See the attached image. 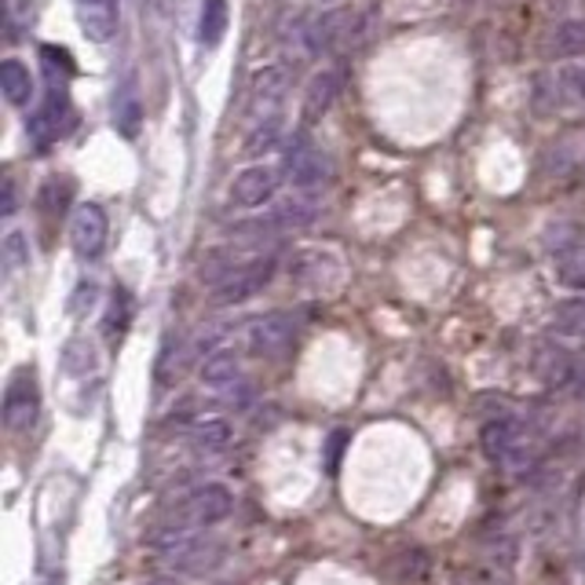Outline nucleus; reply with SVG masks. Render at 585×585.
Segmentation results:
<instances>
[{"label":"nucleus","instance_id":"nucleus-1","mask_svg":"<svg viewBox=\"0 0 585 585\" xmlns=\"http://www.w3.org/2000/svg\"><path fill=\"white\" fill-rule=\"evenodd\" d=\"M154 549L183 571H213L224 560V545L209 534H194V527H165L154 538Z\"/></svg>","mask_w":585,"mask_h":585},{"label":"nucleus","instance_id":"nucleus-2","mask_svg":"<svg viewBox=\"0 0 585 585\" xmlns=\"http://www.w3.org/2000/svg\"><path fill=\"white\" fill-rule=\"evenodd\" d=\"M282 172L296 191H315L329 180V158L307 140V132H293L282 154Z\"/></svg>","mask_w":585,"mask_h":585},{"label":"nucleus","instance_id":"nucleus-3","mask_svg":"<svg viewBox=\"0 0 585 585\" xmlns=\"http://www.w3.org/2000/svg\"><path fill=\"white\" fill-rule=\"evenodd\" d=\"M235 512V495L224 484H202L172 509L176 527H213Z\"/></svg>","mask_w":585,"mask_h":585},{"label":"nucleus","instance_id":"nucleus-4","mask_svg":"<svg viewBox=\"0 0 585 585\" xmlns=\"http://www.w3.org/2000/svg\"><path fill=\"white\" fill-rule=\"evenodd\" d=\"M37 414H41L37 373H33V366H22V370L11 373V381L4 388V424H8V432L33 429Z\"/></svg>","mask_w":585,"mask_h":585},{"label":"nucleus","instance_id":"nucleus-5","mask_svg":"<svg viewBox=\"0 0 585 585\" xmlns=\"http://www.w3.org/2000/svg\"><path fill=\"white\" fill-rule=\"evenodd\" d=\"M271 274H274V260L271 257H257V260L238 263V268L213 290V304L231 307V304L252 301V296H257L263 285L271 282Z\"/></svg>","mask_w":585,"mask_h":585},{"label":"nucleus","instance_id":"nucleus-6","mask_svg":"<svg viewBox=\"0 0 585 585\" xmlns=\"http://www.w3.org/2000/svg\"><path fill=\"white\" fill-rule=\"evenodd\" d=\"M71 121H74V110H71V99H66V85H52L48 99L41 102L37 113L26 118V136L44 151V147L55 143L71 129Z\"/></svg>","mask_w":585,"mask_h":585},{"label":"nucleus","instance_id":"nucleus-7","mask_svg":"<svg viewBox=\"0 0 585 585\" xmlns=\"http://www.w3.org/2000/svg\"><path fill=\"white\" fill-rule=\"evenodd\" d=\"M296 340V318L290 312H268L249 323V348L260 359H282Z\"/></svg>","mask_w":585,"mask_h":585},{"label":"nucleus","instance_id":"nucleus-8","mask_svg":"<svg viewBox=\"0 0 585 585\" xmlns=\"http://www.w3.org/2000/svg\"><path fill=\"white\" fill-rule=\"evenodd\" d=\"M107 235H110V220H107V213H102V205L88 202L74 213L71 246L82 260H99L102 249H107Z\"/></svg>","mask_w":585,"mask_h":585},{"label":"nucleus","instance_id":"nucleus-9","mask_svg":"<svg viewBox=\"0 0 585 585\" xmlns=\"http://www.w3.org/2000/svg\"><path fill=\"white\" fill-rule=\"evenodd\" d=\"M274 191H279V172L268 165H249L231 183V202L238 209H260L263 202L274 198Z\"/></svg>","mask_w":585,"mask_h":585},{"label":"nucleus","instance_id":"nucleus-10","mask_svg":"<svg viewBox=\"0 0 585 585\" xmlns=\"http://www.w3.org/2000/svg\"><path fill=\"white\" fill-rule=\"evenodd\" d=\"M479 443H484V454L495 457V462H509L523 451V424L516 414L509 418H490L484 424V432H479Z\"/></svg>","mask_w":585,"mask_h":585},{"label":"nucleus","instance_id":"nucleus-11","mask_svg":"<svg viewBox=\"0 0 585 585\" xmlns=\"http://www.w3.org/2000/svg\"><path fill=\"white\" fill-rule=\"evenodd\" d=\"M74 11L88 41L107 44L118 33V0H74Z\"/></svg>","mask_w":585,"mask_h":585},{"label":"nucleus","instance_id":"nucleus-12","mask_svg":"<svg viewBox=\"0 0 585 585\" xmlns=\"http://www.w3.org/2000/svg\"><path fill=\"white\" fill-rule=\"evenodd\" d=\"M337 91H340V74H337V71H323V74H315V77H312V85H307V91H304L301 121H304V124L323 121V113H326L329 107H334Z\"/></svg>","mask_w":585,"mask_h":585},{"label":"nucleus","instance_id":"nucleus-13","mask_svg":"<svg viewBox=\"0 0 585 585\" xmlns=\"http://www.w3.org/2000/svg\"><path fill=\"white\" fill-rule=\"evenodd\" d=\"M534 373L542 377L549 388H564L571 381V373H575V359H571L567 348H560V344L545 340V344H538Z\"/></svg>","mask_w":585,"mask_h":585},{"label":"nucleus","instance_id":"nucleus-14","mask_svg":"<svg viewBox=\"0 0 585 585\" xmlns=\"http://www.w3.org/2000/svg\"><path fill=\"white\" fill-rule=\"evenodd\" d=\"M329 271H337V260L323 249H296L290 257V279L301 285H326Z\"/></svg>","mask_w":585,"mask_h":585},{"label":"nucleus","instance_id":"nucleus-15","mask_svg":"<svg viewBox=\"0 0 585 585\" xmlns=\"http://www.w3.org/2000/svg\"><path fill=\"white\" fill-rule=\"evenodd\" d=\"M202 381L209 388H220V392H227L231 384L242 381V359H238L235 348H220L213 351L209 359H202Z\"/></svg>","mask_w":585,"mask_h":585},{"label":"nucleus","instance_id":"nucleus-16","mask_svg":"<svg viewBox=\"0 0 585 585\" xmlns=\"http://www.w3.org/2000/svg\"><path fill=\"white\" fill-rule=\"evenodd\" d=\"M227 19H231L227 0H202V11H198V44L202 48H216V44L224 41Z\"/></svg>","mask_w":585,"mask_h":585},{"label":"nucleus","instance_id":"nucleus-17","mask_svg":"<svg viewBox=\"0 0 585 585\" xmlns=\"http://www.w3.org/2000/svg\"><path fill=\"white\" fill-rule=\"evenodd\" d=\"M183 432H187L198 446H205V451H220V446L231 443V435H235V429L224 418H205V414L191 418L187 424H183Z\"/></svg>","mask_w":585,"mask_h":585},{"label":"nucleus","instance_id":"nucleus-18","mask_svg":"<svg viewBox=\"0 0 585 585\" xmlns=\"http://www.w3.org/2000/svg\"><path fill=\"white\" fill-rule=\"evenodd\" d=\"M0 91H4V99L11 102V107H26L30 102L33 77L19 59H4V66H0Z\"/></svg>","mask_w":585,"mask_h":585},{"label":"nucleus","instance_id":"nucleus-19","mask_svg":"<svg viewBox=\"0 0 585 585\" xmlns=\"http://www.w3.org/2000/svg\"><path fill=\"white\" fill-rule=\"evenodd\" d=\"M545 249L556 252L560 260L571 257V252L585 249V227L575 224V220H556L545 227Z\"/></svg>","mask_w":585,"mask_h":585},{"label":"nucleus","instance_id":"nucleus-20","mask_svg":"<svg viewBox=\"0 0 585 585\" xmlns=\"http://www.w3.org/2000/svg\"><path fill=\"white\" fill-rule=\"evenodd\" d=\"M282 140V118L279 113H268L263 121L252 124V132L246 136V143H242V154L246 158H263V154H271L274 147H279Z\"/></svg>","mask_w":585,"mask_h":585},{"label":"nucleus","instance_id":"nucleus-21","mask_svg":"<svg viewBox=\"0 0 585 585\" xmlns=\"http://www.w3.org/2000/svg\"><path fill=\"white\" fill-rule=\"evenodd\" d=\"M140 118H143L140 96H136L132 85H124L118 96H113V129L132 140V136L140 132Z\"/></svg>","mask_w":585,"mask_h":585},{"label":"nucleus","instance_id":"nucleus-22","mask_svg":"<svg viewBox=\"0 0 585 585\" xmlns=\"http://www.w3.org/2000/svg\"><path fill=\"white\" fill-rule=\"evenodd\" d=\"M285 85H290V77H285L282 66H263V71L252 74V102H263V107H274L282 96H285Z\"/></svg>","mask_w":585,"mask_h":585},{"label":"nucleus","instance_id":"nucleus-23","mask_svg":"<svg viewBox=\"0 0 585 585\" xmlns=\"http://www.w3.org/2000/svg\"><path fill=\"white\" fill-rule=\"evenodd\" d=\"M553 329L560 337H585V293H575L556 304Z\"/></svg>","mask_w":585,"mask_h":585},{"label":"nucleus","instance_id":"nucleus-24","mask_svg":"<svg viewBox=\"0 0 585 585\" xmlns=\"http://www.w3.org/2000/svg\"><path fill=\"white\" fill-rule=\"evenodd\" d=\"M315 220V209L307 202H282L274 205V209L263 216V224H268V231H290V227H304Z\"/></svg>","mask_w":585,"mask_h":585},{"label":"nucleus","instance_id":"nucleus-25","mask_svg":"<svg viewBox=\"0 0 585 585\" xmlns=\"http://www.w3.org/2000/svg\"><path fill=\"white\" fill-rule=\"evenodd\" d=\"M549 52H556L560 59H575V55H585V22H560L549 37Z\"/></svg>","mask_w":585,"mask_h":585},{"label":"nucleus","instance_id":"nucleus-26","mask_svg":"<svg viewBox=\"0 0 585 585\" xmlns=\"http://www.w3.org/2000/svg\"><path fill=\"white\" fill-rule=\"evenodd\" d=\"M41 63L48 71L52 85H66V77L74 74V55L59 48V44H41Z\"/></svg>","mask_w":585,"mask_h":585},{"label":"nucleus","instance_id":"nucleus-27","mask_svg":"<svg viewBox=\"0 0 585 585\" xmlns=\"http://www.w3.org/2000/svg\"><path fill=\"white\" fill-rule=\"evenodd\" d=\"M0 260H4L8 274H15V271L26 268V263H30V242H26V235H22V231H8L4 242H0Z\"/></svg>","mask_w":585,"mask_h":585},{"label":"nucleus","instance_id":"nucleus-28","mask_svg":"<svg viewBox=\"0 0 585 585\" xmlns=\"http://www.w3.org/2000/svg\"><path fill=\"white\" fill-rule=\"evenodd\" d=\"M556 282L564 285V290L585 293V249L571 252V257L560 260V268H556Z\"/></svg>","mask_w":585,"mask_h":585},{"label":"nucleus","instance_id":"nucleus-29","mask_svg":"<svg viewBox=\"0 0 585 585\" xmlns=\"http://www.w3.org/2000/svg\"><path fill=\"white\" fill-rule=\"evenodd\" d=\"M71 194H74V183L71 180H48L44 183V191H41V209L44 213H63L66 209V202H71Z\"/></svg>","mask_w":585,"mask_h":585},{"label":"nucleus","instance_id":"nucleus-30","mask_svg":"<svg viewBox=\"0 0 585 585\" xmlns=\"http://www.w3.org/2000/svg\"><path fill=\"white\" fill-rule=\"evenodd\" d=\"M63 370L66 373H88L91 370V344L88 340H71L63 348Z\"/></svg>","mask_w":585,"mask_h":585},{"label":"nucleus","instance_id":"nucleus-31","mask_svg":"<svg viewBox=\"0 0 585 585\" xmlns=\"http://www.w3.org/2000/svg\"><path fill=\"white\" fill-rule=\"evenodd\" d=\"M96 296H99V285H96V282H82V285H77V293H74L71 312H74V315H85L88 307L96 304Z\"/></svg>","mask_w":585,"mask_h":585},{"label":"nucleus","instance_id":"nucleus-32","mask_svg":"<svg viewBox=\"0 0 585 585\" xmlns=\"http://www.w3.org/2000/svg\"><path fill=\"white\" fill-rule=\"evenodd\" d=\"M344 443H348V432H334V435H329V443H326V468H329V473H337V468H340Z\"/></svg>","mask_w":585,"mask_h":585},{"label":"nucleus","instance_id":"nucleus-33","mask_svg":"<svg viewBox=\"0 0 585 585\" xmlns=\"http://www.w3.org/2000/svg\"><path fill=\"white\" fill-rule=\"evenodd\" d=\"M15 209H19L15 180H4V205H0V213H4V216H15Z\"/></svg>","mask_w":585,"mask_h":585},{"label":"nucleus","instance_id":"nucleus-34","mask_svg":"<svg viewBox=\"0 0 585 585\" xmlns=\"http://www.w3.org/2000/svg\"><path fill=\"white\" fill-rule=\"evenodd\" d=\"M571 85H575V96L585 102V71H575V74H571Z\"/></svg>","mask_w":585,"mask_h":585},{"label":"nucleus","instance_id":"nucleus-35","mask_svg":"<svg viewBox=\"0 0 585 585\" xmlns=\"http://www.w3.org/2000/svg\"><path fill=\"white\" fill-rule=\"evenodd\" d=\"M151 585H176V582H169V578H158V582H151Z\"/></svg>","mask_w":585,"mask_h":585}]
</instances>
